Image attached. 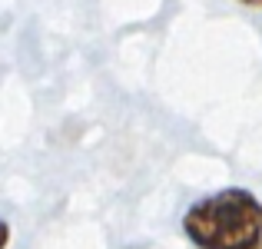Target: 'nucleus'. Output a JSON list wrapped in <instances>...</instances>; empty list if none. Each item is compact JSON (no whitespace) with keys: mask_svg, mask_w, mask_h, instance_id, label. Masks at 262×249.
<instances>
[{"mask_svg":"<svg viewBox=\"0 0 262 249\" xmlns=\"http://www.w3.org/2000/svg\"><path fill=\"white\" fill-rule=\"evenodd\" d=\"M183 233L199 249H259L262 203L249 190H223L186 210Z\"/></svg>","mask_w":262,"mask_h":249,"instance_id":"f257e3e1","label":"nucleus"},{"mask_svg":"<svg viewBox=\"0 0 262 249\" xmlns=\"http://www.w3.org/2000/svg\"><path fill=\"white\" fill-rule=\"evenodd\" d=\"M239 4H246V7H262V0H239Z\"/></svg>","mask_w":262,"mask_h":249,"instance_id":"f03ea898","label":"nucleus"},{"mask_svg":"<svg viewBox=\"0 0 262 249\" xmlns=\"http://www.w3.org/2000/svg\"><path fill=\"white\" fill-rule=\"evenodd\" d=\"M259 249H262V246H259Z\"/></svg>","mask_w":262,"mask_h":249,"instance_id":"7ed1b4c3","label":"nucleus"}]
</instances>
